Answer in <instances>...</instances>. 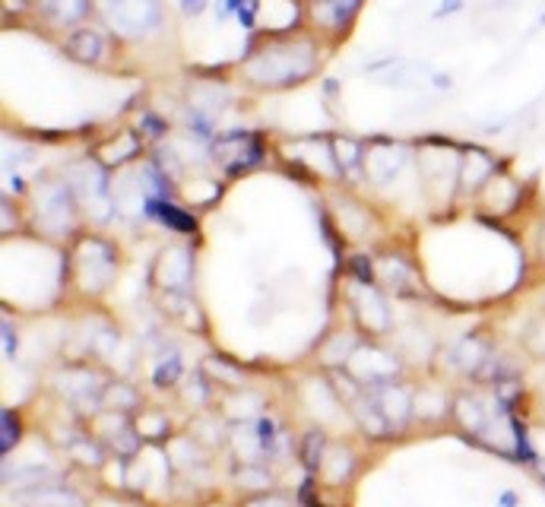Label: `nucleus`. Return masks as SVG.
<instances>
[{"label":"nucleus","mask_w":545,"mask_h":507,"mask_svg":"<svg viewBox=\"0 0 545 507\" xmlns=\"http://www.w3.org/2000/svg\"><path fill=\"white\" fill-rule=\"evenodd\" d=\"M314 64H317V54L308 42L270 45L248 61L244 77L257 86H295L311 77Z\"/></svg>","instance_id":"1"},{"label":"nucleus","mask_w":545,"mask_h":507,"mask_svg":"<svg viewBox=\"0 0 545 507\" xmlns=\"http://www.w3.org/2000/svg\"><path fill=\"white\" fill-rule=\"evenodd\" d=\"M108 26L124 39H143L162 26V4L159 0H99Z\"/></svg>","instance_id":"2"},{"label":"nucleus","mask_w":545,"mask_h":507,"mask_svg":"<svg viewBox=\"0 0 545 507\" xmlns=\"http://www.w3.org/2000/svg\"><path fill=\"white\" fill-rule=\"evenodd\" d=\"M70 187L80 194V200L96 213V203L102 206V216L111 213V200H108V184L99 165H77L70 175Z\"/></svg>","instance_id":"3"},{"label":"nucleus","mask_w":545,"mask_h":507,"mask_svg":"<svg viewBox=\"0 0 545 507\" xmlns=\"http://www.w3.org/2000/svg\"><path fill=\"white\" fill-rule=\"evenodd\" d=\"M216 156L229 172H244V168H254L260 162V146L248 134H229L216 143Z\"/></svg>","instance_id":"4"},{"label":"nucleus","mask_w":545,"mask_h":507,"mask_svg":"<svg viewBox=\"0 0 545 507\" xmlns=\"http://www.w3.org/2000/svg\"><path fill=\"white\" fill-rule=\"evenodd\" d=\"M457 153L447 146H428L422 153V175L428 178V184H441L447 191V184H454V175H457Z\"/></svg>","instance_id":"5"},{"label":"nucleus","mask_w":545,"mask_h":507,"mask_svg":"<svg viewBox=\"0 0 545 507\" xmlns=\"http://www.w3.org/2000/svg\"><path fill=\"white\" fill-rule=\"evenodd\" d=\"M400 165H403V149L393 146V143H381L368 153V175L378 184H390L393 178H397Z\"/></svg>","instance_id":"6"},{"label":"nucleus","mask_w":545,"mask_h":507,"mask_svg":"<svg viewBox=\"0 0 545 507\" xmlns=\"http://www.w3.org/2000/svg\"><path fill=\"white\" fill-rule=\"evenodd\" d=\"M143 216L146 219H159V222H165L168 229H175V232H197V219L191 213L178 210V206H172L168 200H162V197H146Z\"/></svg>","instance_id":"7"},{"label":"nucleus","mask_w":545,"mask_h":507,"mask_svg":"<svg viewBox=\"0 0 545 507\" xmlns=\"http://www.w3.org/2000/svg\"><path fill=\"white\" fill-rule=\"evenodd\" d=\"M67 54L80 64H96L105 54V39L92 29H80L67 39Z\"/></svg>","instance_id":"8"},{"label":"nucleus","mask_w":545,"mask_h":507,"mask_svg":"<svg viewBox=\"0 0 545 507\" xmlns=\"http://www.w3.org/2000/svg\"><path fill=\"white\" fill-rule=\"evenodd\" d=\"M362 0H324L317 7V23L327 26V29H346L352 23L355 10H359Z\"/></svg>","instance_id":"9"},{"label":"nucleus","mask_w":545,"mask_h":507,"mask_svg":"<svg viewBox=\"0 0 545 507\" xmlns=\"http://www.w3.org/2000/svg\"><path fill=\"white\" fill-rule=\"evenodd\" d=\"M42 213L48 216L51 229H67V219H70V194L64 187H45L42 191Z\"/></svg>","instance_id":"10"},{"label":"nucleus","mask_w":545,"mask_h":507,"mask_svg":"<svg viewBox=\"0 0 545 507\" xmlns=\"http://www.w3.org/2000/svg\"><path fill=\"white\" fill-rule=\"evenodd\" d=\"M45 10L54 23H83L89 13V0H45Z\"/></svg>","instance_id":"11"},{"label":"nucleus","mask_w":545,"mask_h":507,"mask_svg":"<svg viewBox=\"0 0 545 507\" xmlns=\"http://www.w3.org/2000/svg\"><path fill=\"white\" fill-rule=\"evenodd\" d=\"M333 153H336V162H340L343 168H355V165H359V146H355L352 140H336L333 143Z\"/></svg>","instance_id":"12"},{"label":"nucleus","mask_w":545,"mask_h":507,"mask_svg":"<svg viewBox=\"0 0 545 507\" xmlns=\"http://www.w3.org/2000/svg\"><path fill=\"white\" fill-rule=\"evenodd\" d=\"M257 7H260V0H244L241 10H238V23L244 29H254L257 26Z\"/></svg>","instance_id":"13"},{"label":"nucleus","mask_w":545,"mask_h":507,"mask_svg":"<svg viewBox=\"0 0 545 507\" xmlns=\"http://www.w3.org/2000/svg\"><path fill=\"white\" fill-rule=\"evenodd\" d=\"M206 7V0H181V13L184 16H200Z\"/></svg>","instance_id":"14"},{"label":"nucleus","mask_w":545,"mask_h":507,"mask_svg":"<svg viewBox=\"0 0 545 507\" xmlns=\"http://www.w3.org/2000/svg\"><path fill=\"white\" fill-rule=\"evenodd\" d=\"M241 4H244V0H222V4H219V20H229V13L241 10Z\"/></svg>","instance_id":"15"},{"label":"nucleus","mask_w":545,"mask_h":507,"mask_svg":"<svg viewBox=\"0 0 545 507\" xmlns=\"http://www.w3.org/2000/svg\"><path fill=\"white\" fill-rule=\"evenodd\" d=\"M463 7V0H441V10H438V16H444L447 10H460Z\"/></svg>","instance_id":"16"}]
</instances>
